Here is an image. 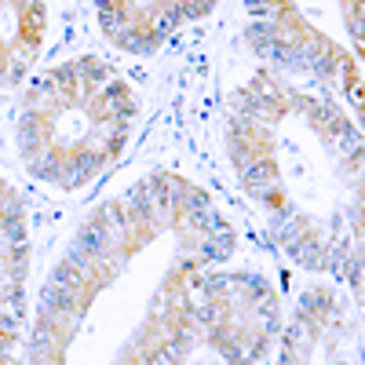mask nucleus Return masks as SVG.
I'll return each instance as SVG.
<instances>
[{"label": "nucleus", "instance_id": "1", "mask_svg": "<svg viewBox=\"0 0 365 365\" xmlns=\"http://www.w3.org/2000/svg\"><path fill=\"white\" fill-rule=\"evenodd\" d=\"M73 245H77L88 259H103V256H106V249H110V234H106L99 223H88V227H81V230H77Z\"/></svg>", "mask_w": 365, "mask_h": 365}, {"label": "nucleus", "instance_id": "2", "mask_svg": "<svg viewBox=\"0 0 365 365\" xmlns=\"http://www.w3.org/2000/svg\"><path fill=\"white\" fill-rule=\"evenodd\" d=\"M51 282H55V285H63V289L81 292V289H84V270H81V267H73V263L66 259V263H58V270L51 274Z\"/></svg>", "mask_w": 365, "mask_h": 365}]
</instances>
